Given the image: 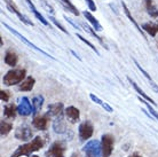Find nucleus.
Instances as JSON below:
<instances>
[{
	"instance_id": "obj_6",
	"label": "nucleus",
	"mask_w": 158,
	"mask_h": 157,
	"mask_svg": "<svg viewBox=\"0 0 158 157\" xmlns=\"http://www.w3.org/2000/svg\"><path fill=\"white\" fill-rule=\"evenodd\" d=\"M17 114H20L21 116H30L31 114H33V107L27 96H23L19 100Z\"/></svg>"
},
{
	"instance_id": "obj_9",
	"label": "nucleus",
	"mask_w": 158,
	"mask_h": 157,
	"mask_svg": "<svg viewBox=\"0 0 158 157\" xmlns=\"http://www.w3.org/2000/svg\"><path fill=\"white\" fill-rule=\"evenodd\" d=\"M94 132V127L89 121H85L79 125V138L80 140H87L93 135Z\"/></svg>"
},
{
	"instance_id": "obj_5",
	"label": "nucleus",
	"mask_w": 158,
	"mask_h": 157,
	"mask_svg": "<svg viewBox=\"0 0 158 157\" xmlns=\"http://www.w3.org/2000/svg\"><path fill=\"white\" fill-rule=\"evenodd\" d=\"M114 137L111 134H103L101 140V147H102V157H110L114 150Z\"/></svg>"
},
{
	"instance_id": "obj_18",
	"label": "nucleus",
	"mask_w": 158,
	"mask_h": 157,
	"mask_svg": "<svg viewBox=\"0 0 158 157\" xmlns=\"http://www.w3.org/2000/svg\"><path fill=\"white\" fill-rule=\"evenodd\" d=\"M25 2L28 4L29 8H30V9H31V12L33 13V15L36 16L37 19H38V20H39L40 22H41V23L44 24V25H49V23H48V21L46 20V19H45V17H44V16L41 15V14H40V12L38 11V9H37L36 6L33 5V2H32L31 0H25Z\"/></svg>"
},
{
	"instance_id": "obj_14",
	"label": "nucleus",
	"mask_w": 158,
	"mask_h": 157,
	"mask_svg": "<svg viewBox=\"0 0 158 157\" xmlns=\"http://www.w3.org/2000/svg\"><path fill=\"white\" fill-rule=\"evenodd\" d=\"M48 116H60V115L63 114V103L57 102V103H52L48 106Z\"/></svg>"
},
{
	"instance_id": "obj_21",
	"label": "nucleus",
	"mask_w": 158,
	"mask_h": 157,
	"mask_svg": "<svg viewBox=\"0 0 158 157\" xmlns=\"http://www.w3.org/2000/svg\"><path fill=\"white\" fill-rule=\"evenodd\" d=\"M44 104V96L43 95H36L32 99V107H33V115H37L39 112Z\"/></svg>"
},
{
	"instance_id": "obj_37",
	"label": "nucleus",
	"mask_w": 158,
	"mask_h": 157,
	"mask_svg": "<svg viewBox=\"0 0 158 157\" xmlns=\"http://www.w3.org/2000/svg\"><path fill=\"white\" fill-rule=\"evenodd\" d=\"M110 7L112 8V9H115V11H114V12H115V14H117V15H118L119 13H118V11H117V8H116L115 6H114V5H112V4H110Z\"/></svg>"
},
{
	"instance_id": "obj_31",
	"label": "nucleus",
	"mask_w": 158,
	"mask_h": 157,
	"mask_svg": "<svg viewBox=\"0 0 158 157\" xmlns=\"http://www.w3.org/2000/svg\"><path fill=\"white\" fill-rule=\"evenodd\" d=\"M139 100H140V101H141L142 103H144V104L147 106V108L149 109V111H150V114L152 115V116H154V117L156 118V119H158V114L156 112V111H155L154 109H152V108H151L150 104H149V103L147 102V100H144V99H141V98H139Z\"/></svg>"
},
{
	"instance_id": "obj_3",
	"label": "nucleus",
	"mask_w": 158,
	"mask_h": 157,
	"mask_svg": "<svg viewBox=\"0 0 158 157\" xmlns=\"http://www.w3.org/2000/svg\"><path fill=\"white\" fill-rule=\"evenodd\" d=\"M85 157H101L102 156V147L99 140H92L87 142L83 148Z\"/></svg>"
},
{
	"instance_id": "obj_19",
	"label": "nucleus",
	"mask_w": 158,
	"mask_h": 157,
	"mask_svg": "<svg viewBox=\"0 0 158 157\" xmlns=\"http://www.w3.org/2000/svg\"><path fill=\"white\" fill-rule=\"evenodd\" d=\"M17 61H19V57H17L16 53H14L12 51L6 52V54H5V63L7 66H9V67H15L16 64H17Z\"/></svg>"
},
{
	"instance_id": "obj_34",
	"label": "nucleus",
	"mask_w": 158,
	"mask_h": 157,
	"mask_svg": "<svg viewBox=\"0 0 158 157\" xmlns=\"http://www.w3.org/2000/svg\"><path fill=\"white\" fill-rule=\"evenodd\" d=\"M41 2H43L45 9H46V11L48 12V14L53 15V14H54V9H53V7H52L51 5H47V4H46V1H45V0H41Z\"/></svg>"
},
{
	"instance_id": "obj_12",
	"label": "nucleus",
	"mask_w": 158,
	"mask_h": 157,
	"mask_svg": "<svg viewBox=\"0 0 158 157\" xmlns=\"http://www.w3.org/2000/svg\"><path fill=\"white\" fill-rule=\"evenodd\" d=\"M53 130L57 134H63L67 132V123L64 121L63 114L55 117L54 122H53Z\"/></svg>"
},
{
	"instance_id": "obj_27",
	"label": "nucleus",
	"mask_w": 158,
	"mask_h": 157,
	"mask_svg": "<svg viewBox=\"0 0 158 157\" xmlns=\"http://www.w3.org/2000/svg\"><path fill=\"white\" fill-rule=\"evenodd\" d=\"M13 129V125L12 123H8V122H5V121H1V125H0V133L1 135L4 137V135H7Z\"/></svg>"
},
{
	"instance_id": "obj_25",
	"label": "nucleus",
	"mask_w": 158,
	"mask_h": 157,
	"mask_svg": "<svg viewBox=\"0 0 158 157\" xmlns=\"http://www.w3.org/2000/svg\"><path fill=\"white\" fill-rule=\"evenodd\" d=\"M60 2H61V5L63 6L67 11H69V12H71L73 15L76 16H79V12H78V9H77V7H76L75 5L72 4L70 0H59Z\"/></svg>"
},
{
	"instance_id": "obj_33",
	"label": "nucleus",
	"mask_w": 158,
	"mask_h": 157,
	"mask_svg": "<svg viewBox=\"0 0 158 157\" xmlns=\"http://www.w3.org/2000/svg\"><path fill=\"white\" fill-rule=\"evenodd\" d=\"M86 1L87 6H88V8H89V11L91 12H95L98 8H96V5H95V2L93 1V0H85Z\"/></svg>"
},
{
	"instance_id": "obj_23",
	"label": "nucleus",
	"mask_w": 158,
	"mask_h": 157,
	"mask_svg": "<svg viewBox=\"0 0 158 157\" xmlns=\"http://www.w3.org/2000/svg\"><path fill=\"white\" fill-rule=\"evenodd\" d=\"M127 79H128V82L131 83V85H132V86L134 87V90L136 91V92H138V93H139V94H140V95H141V96H143V99H144V100H147V101H149V102L152 103L154 106H157V103L155 102V101H154V100H152V99L150 98V96H148V95H147L146 93H144V92H143V91L141 90V88H140V87L138 86V84H136V83L133 82V80H132V79L130 78V77H128V78H127Z\"/></svg>"
},
{
	"instance_id": "obj_39",
	"label": "nucleus",
	"mask_w": 158,
	"mask_h": 157,
	"mask_svg": "<svg viewBox=\"0 0 158 157\" xmlns=\"http://www.w3.org/2000/svg\"><path fill=\"white\" fill-rule=\"evenodd\" d=\"M71 157H79V154L78 153H73L71 155Z\"/></svg>"
},
{
	"instance_id": "obj_7",
	"label": "nucleus",
	"mask_w": 158,
	"mask_h": 157,
	"mask_svg": "<svg viewBox=\"0 0 158 157\" xmlns=\"http://www.w3.org/2000/svg\"><path fill=\"white\" fill-rule=\"evenodd\" d=\"M65 145L62 141H56L46 151V157H64Z\"/></svg>"
},
{
	"instance_id": "obj_13",
	"label": "nucleus",
	"mask_w": 158,
	"mask_h": 157,
	"mask_svg": "<svg viewBox=\"0 0 158 157\" xmlns=\"http://www.w3.org/2000/svg\"><path fill=\"white\" fill-rule=\"evenodd\" d=\"M65 116H67L68 119H69L72 124H75V123H77L79 121L80 111H79L78 108H76V107H73V106H70L65 109Z\"/></svg>"
},
{
	"instance_id": "obj_15",
	"label": "nucleus",
	"mask_w": 158,
	"mask_h": 157,
	"mask_svg": "<svg viewBox=\"0 0 158 157\" xmlns=\"http://www.w3.org/2000/svg\"><path fill=\"white\" fill-rule=\"evenodd\" d=\"M83 15L85 16V19H86V20L92 24V27L94 28L96 31H101V30H102V25L100 24V22L95 19L94 16H93V14H92L89 11H84Z\"/></svg>"
},
{
	"instance_id": "obj_32",
	"label": "nucleus",
	"mask_w": 158,
	"mask_h": 157,
	"mask_svg": "<svg viewBox=\"0 0 158 157\" xmlns=\"http://www.w3.org/2000/svg\"><path fill=\"white\" fill-rule=\"evenodd\" d=\"M0 100H1L2 102H7L8 100H9V94H8V92H6V91H4V90L0 91Z\"/></svg>"
},
{
	"instance_id": "obj_1",
	"label": "nucleus",
	"mask_w": 158,
	"mask_h": 157,
	"mask_svg": "<svg viewBox=\"0 0 158 157\" xmlns=\"http://www.w3.org/2000/svg\"><path fill=\"white\" fill-rule=\"evenodd\" d=\"M44 146V140L41 137H36L31 142H28L23 146H20L17 149L14 151L10 157H22V156H31L32 153L38 151L41 149Z\"/></svg>"
},
{
	"instance_id": "obj_17",
	"label": "nucleus",
	"mask_w": 158,
	"mask_h": 157,
	"mask_svg": "<svg viewBox=\"0 0 158 157\" xmlns=\"http://www.w3.org/2000/svg\"><path fill=\"white\" fill-rule=\"evenodd\" d=\"M35 84H36V79L31 77V76H29L21 83L19 88H20V91H23V92H29V91H31L33 88Z\"/></svg>"
},
{
	"instance_id": "obj_26",
	"label": "nucleus",
	"mask_w": 158,
	"mask_h": 157,
	"mask_svg": "<svg viewBox=\"0 0 158 157\" xmlns=\"http://www.w3.org/2000/svg\"><path fill=\"white\" fill-rule=\"evenodd\" d=\"M89 98L92 99V101H94L95 103H98V104H100V106L102 107V108H103L104 110H106V111H108V112H112V111H114V109H112V108H111V107L109 106V104H108L107 102H103L102 100H100V99L98 98L96 95H94V94H89Z\"/></svg>"
},
{
	"instance_id": "obj_40",
	"label": "nucleus",
	"mask_w": 158,
	"mask_h": 157,
	"mask_svg": "<svg viewBox=\"0 0 158 157\" xmlns=\"http://www.w3.org/2000/svg\"><path fill=\"white\" fill-rule=\"evenodd\" d=\"M31 157H39V156H37V155H33V156H31Z\"/></svg>"
},
{
	"instance_id": "obj_38",
	"label": "nucleus",
	"mask_w": 158,
	"mask_h": 157,
	"mask_svg": "<svg viewBox=\"0 0 158 157\" xmlns=\"http://www.w3.org/2000/svg\"><path fill=\"white\" fill-rule=\"evenodd\" d=\"M128 157H141V156H140L138 153H134V154H132V155H131V156H128Z\"/></svg>"
},
{
	"instance_id": "obj_4",
	"label": "nucleus",
	"mask_w": 158,
	"mask_h": 157,
	"mask_svg": "<svg viewBox=\"0 0 158 157\" xmlns=\"http://www.w3.org/2000/svg\"><path fill=\"white\" fill-rule=\"evenodd\" d=\"M2 25H4V27L6 28V29H7V30H8V31H9V32H12L13 35H15L16 37H19V39L22 40V41H23V43L25 44V45H28L29 47L33 48V49H35V51H37V52H40L41 54H44V55H45V56H47V57H49V59L55 60V57H54V56H52L51 54H48V53H46V52L43 51L41 48L37 47V46H36V45H35V44H32L31 41H29V40L27 39V38H25L24 36H22V35H21V33H20V32H17V31H16V30H15V29H13L12 27H9L8 24H6V23H5V22H2Z\"/></svg>"
},
{
	"instance_id": "obj_29",
	"label": "nucleus",
	"mask_w": 158,
	"mask_h": 157,
	"mask_svg": "<svg viewBox=\"0 0 158 157\" xmlns=\"http://www.w3.org/2000/svg\"><path fill=\"white\" fill-rule=\"evenodd\" d=\"M48 20H51L52 22H53V23L55 24V27L59 28V29H60V30H61L62 32H64V33H67V35H69V32H68L67 29H65V28H64L63 25H62V24L60 23L59 21L56 20V19H55V17H54L53 15H48Z\"/></svg>"
},
{
	"instance_id": "obj_8",
	"label": "nucleus",
	"mask_w": 158,
	"mask_h": 157,
	"mask_svg": "<svg viewBox=\"0 0 158 157\" xmlns=\"http://www.w3.org/2000/svg\"><path fill=\"white\" fill-rule=\"evenodd\" d=\"M5 4H6V6H7V8L9 9V12L14 13L19 19H20V21H22L24 24H27V25H30V27H33V22H32L31 20H29V17H27V16L24 15V14H22V13L19 11V8H17V6H16L14 2H13L12 0H4Z\"/></svg>"
},
{
	"instance_id": "obj_2",
	"label": "nucleus",
	"mask_w": 158,
	"mask_h": 157,
	"mask_svg": "<svg viewBox=\"0 0 158 157\" xmlns=\"http://www.w3.org/2000/svg\"><path fill=\"white\" fill-rule=\"evenodd\" d=\"M25 78H27V70L25 69H13V70L8 71L4 76L2 83L6 86H13V85L21 84Z\"/></svg>"
},
{
	"instance_id": "obj_28",
	"label": "nucleus",
	"mask_w": 158,
	"mask_h": 157,
	"mask_svg": "<svg viewBox=\"0 0 158 157\" xmlns=\"http://www.w3.org/2000/svg\"><path fill=\"white\" fill-rule=\"evenodd\" d=\"M83 27H84V30H85V31L89 32V33H91V35L93 36V37H94L95 39H98V40H99V43L101 44V45H103V46H104V43H103L102 38H101L100 36L96 35V32L94 31V29H92L91 27H88V25H86V24H83Z\"/></svg>"
},
{
	"instance_id": "obj_16",
	"label": "nucleus",
	"mask_w": 158,
	"mask_h": 157,
	"mask_svg": "<svg viewBox=\"0 0 158 157\" xmlns=\"http://www.w3.org/2000/svg\"><path fill=\"white\" fill-rule=\"evenodd\" d=\"M142 30L149 33L151 37H156L158 33V22H147L142 24Z\"/></svg>"
},
{
	"instance_id": "obj_10",
	"label": "nucleus",
	"mask_w": 158,
	"mask_h": 157,
	"mask_svg": "<svg viewBox=\"0 0 158 157\" xmlns=\"http://www.w3.org/2000/svg\"><path fill=\"white\" fill-rule=\"evenodd\" d=\"M32 137H33V132H32L31 129L27 125L20 126V127L15 131V138L17 140L29 141V140L32 139Z\"/></svg>"
},
{
	"instance_id": "obj_36",
	"label": "nucleus",
	"mask_w": 158,
	"mask_h": 157,
	"mask_svg": "<svg viewBox=\"0 0 158 157\" xmlns=\"http://www.w3.org/2000/svg\"><path fill=\"white\" fill-rule=\"evenodd\" d=\"M149 82H150V84H151V86L154 87L155 90H156V92H157V93H158V86H157V85H156V83H155V82H154V80H149Z\"/></svg>"
},
{
	"instance_id": "obj_24",
	"label": "nucleus",
	"mask_w": 158,
	"mask_h": 157,
	"mask_svg": "<svg viewBox=\"0 0 158 157\" xmlns=\"http://www.w3.org/2000/svg\"><path fill=\"white\" fill-rule=\"evenodd\" d=\"M17 114V107L14 103H9L6 104L4 108V115L7 118H14Z\"/></svg>"
},
{
	"instance_id": "obj_35",
	"label": "nucleus",
	"mask_w": 158,
	"mask_h": 157,
	"mask_svg": "<svg viewBox=\"0 0 158 157\" xmlns=\"http://www.w3.org/2000/svg\"><path fill=\"white\" fill-rule=\"evenodd\" d=\"M64 19H65V20H67L68 22H69V23L71 24L72 27H75L76 29H77V30H80V29H79V27H78V25H77V24H76L75 22H72V20H70V19H69V17H68V16H65V15H64Z\"/></svg>"
},
{
	"instance_id": "obj_11",
	"label": "nucleus",
	"mask_w": 158,
	"mask_h": 157,
	"mask_svg": "<svg viewBox=\"0 0 158 157\" xmlns=\"http://www.w3.org/2000/svg\"><path fill=\"white\" fill-rule=\"evenodd\" d=\"M49 116L48 114L41 115V116H35L33 121H32V125L36 127L37 130L45 131L48 127V121H49Z\"/></svg>"
},
{
	"instance_id": "obj_20",
	"label": "nucleus",
	"mask_w": 158,
	"mask_h": 157,
	"mask_svg": "<svg viewBox=\"0 0 158 157\" xmlns=\"http://www.w3.org/2000/svg\"><path fill=\"white\" fill-rule=\"evenodd\" d=\"M122 6H123V9H124V13H125V14H126V16H127V17H128V20H130L131 22H132V23L134 24V27L136 28V29H138V31L140 32V33H141V35H142L143 37H144V38H146V36H144V33H143L142 28H141V27H139V24L136 23V21L134 20V17H133V16L131 15L130 9H128V8H127L126 4H125V2H124V1H122ZM146 39H147V38H146Z\"/></svg>"
},
{
	"instance_id": "obj_22",
	"label": "nucleus",
	"mask_w": 158,
	"mask_h": 157,
	"mask_svg": "<svg viewBox=\"0 0 158 157\" xmlns=\"http://www.w3.org/2000/svg\"><path fill=\"white\" fill-rule=\"evenodd\" d=\"M144 5H146L148 14H149L151 17L157 19L158 17V7H156V6L152 4V0H144Z\"/></svg>"
},
{
	"instance_id": "obj_30",
	"label": "nucleus",
	"mask_w": 158,
	"mask_h": 157,
	"mask_svg": "<svg viewBox=\"0 0 158 157\" xmlns=\"http://www.w3.org/2000/svg\"><path fill=\"white\" fill-rule=\"evenodd\" d=\"M76 36H77V38H79V39L81 40V41H84V43L86 44V45H88V46H89V47H91L92 49H93V51H94L95 53H96V54H98V55H100L99 51H98V49H96V47H95V46H94V45H93V44L91 43V41H88V40H87L86 38H84L83 36H81V35H79V33H76Z\"/></svg>"
}]
</instances>
